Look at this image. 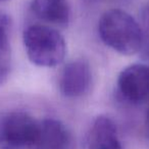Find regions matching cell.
<instances>
[{"instance_id": "cell-1", "label": "cell", "mask_w": 149, "mask_h": 149, "mask_svg": "<svg viewBox=\"0 0 149 149\" xmlns=\"http://www.w3.org/2000/svg\"><path fill=\"white\" fill-rule=\"evenodd\" d=\"M98 33L102 42L123 55L140 52L144 31L139 23L126 10L111 8L101 15Z\"/></svg>"}, {"instance_id": "cell-2", "label": "cell", "mask_w": 149, "mask_h": 149, "mask_svg": "<svg viewBox=\"0 0 149 149\" xmlns=\"http://www.w3.org/2000/svg\"><path fill=\"white\" fill-rule=\"evenodd\" d=\"M23 42L28 58L41 68H53L64 60L66 44L63 36L47 25H31L24 31Z\"/></svg>"}, {"instance_id": "cell-3", "label": "cell", "mask_w": 149, "mask_h": 149, "mask_svg": "<svg viewBox=\"0 0 149 149\" xmlns=\"http://www.w3.org/2000/svg\"><path fill=\"white\" fill-rule=\"evenodd\" d=\"M40 122L25 111H9L0 116V149H33Z\"/></svg>"}, {"instance_id": "cell-4", "label": "cell", "mask_w": 149, "mask_h": 149, "mask_svg": "<svg viewBox=\"0 0 149 149\" xmlns=\"http://www.w3.org/2000/svg\"><path fill=\"white\" fill-rule=\"evenodd\" d=\"M118 90L128 103L149 102V64L135 63L124 68L118 78Z\"/></svg>"}, {"instance_id": "cell-5", "label": "cell", "mask_w": 149, "mask_h": 149, "mask_svg": "<svg viewBox=\"0 0 149 149\" xmlns=\"http://www.w3.org/2000/svg\"><path fill=\"white\" fill-rule=\"evenodd\" d=\"M92 70L84 59H76L62 68L58 79V87L63 96L79 98L85 96L92 86Z\"/></svg>"}, {"instance_id": "cell-6", "label": "cell", "mask_w": 149, "mask_h": 149, "mask_svg": "<svg viewBox=\"0 0 149 149\" xmlns=\"http://www.w3.org/2000/svg\"><path fill=\"white\" fill-rule=\"evenodd\" d=\"M74 140L68 128L55 118L40 120V130L33 149H74Z\"/></svg>"}, {"instance_id": "cell-7", "label": "cell", "mask_w": 149, "mask_h": 149, "mask_svg": "<svg viewBox=\"0 0 149 149\" xmlns=\"http://www.w3.org/2000/svg\"><path fill=\"white\" fill-rule=\"evenodd\" d=\"M88 149H124L116 125L110 118L99 116L91 126L87 138Z\"/></svg>"}, {"instance_id": "cell-8", "label": "cell", "mask_w": 149, "mask_h": 149, "mask_svg": "<svg viewBox=\"0 0 149 149\" xmlns=\"http://www.w3.org/2000/svg\"><path fill=\"white\" fill-rule=\"evenodd\" d=\"M30 8L43 23L62 28L70 23V8L66 0H32Z\"/></svg>"}, {"instance_id": "cell-9", "label": "cell", "mask_w": 149, "mask_h": 149, "mask_svg": "<svg viewBox=\"0 0 149 149\" xmlns=\"http://www.w3.org/2000/svg\"><path fill=\"white\" fill-rule=\"evenodd\" d=\"M10 19L6 13H0V82H2L10 68Z\"/></svg>"}, {"instance_id": "cell-10", "label": "cell", "mask_w": 149, "mask_h": 149, "mask_svg": "<svg viewBox=\"0 0 149 149\" xmlns=\"http://www.w3.org/2000/svg\"><path fill=\"white\" fill-rule=\"evenodd\" d=\"M139 53H141L144 60L147 61V64H149V30L144 31V37H143L142 47Z\"/></svg>"}, {"instance_id": "cell-11", "label": "cell", "mask_w": 149, "mask_h": 149, "mask_svg": "<svg viewBox=\"0 0 149 149\" xmlns=\"http://www.w3.org/2000/svg\"><path fill=\"white\" fill-rule=\"evenodd\" d=\"M145 131H146V136L149 141V107L147 109L146 116H145Z\"/></svg>"}, {"instance_id": "cell-12", "label": "cell", "mask_w": 149, "mask_h": 149, "mask_svg": "<svg viewBox=\"0 0 149 149\" xmlns=\"http://www.w3.org/2000/svg\"><path fill=\"white\" fill-rule=\"evenodd\" d=\"M2 1H6V0H0V2H2Z\"/></svg>"}, {"instance_id": "cell-13", "label": "cell", "mask_w": 149, "mask_h": 149, "mask_svg": "<svg viewBox=\"0 0 149 149\" xmlns=\"http://www.w3.org/2000/svg\"><path fill=\"white\" fill-rule=\"evenodd\" d=\"M148 15H149V7H148Z\"/></svg>"}]
</instances>
